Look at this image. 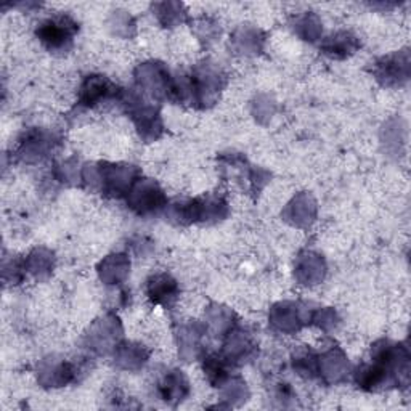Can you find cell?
<instances>
[{"label":"cell","mask_w":411,"mask_h":411,"mask_svg":"<svg viewBox=\"0 0 411 411\" xmlns=\"http://www.w3.org/2000/svg\"><path fill=\"white\" fill-rule=\"evenodd\" d=\"M77 24L69 17H55L45 20L37 29L42 44L50 52H66L73 45Z\"/></svg>","instance_id":"1"},{"label":"cell","mask_w":411,"mask_h":411,"mask_svg":"<svg viewBox=\"0 0 411 411\" xmlns=\"http://www.w3.org/2000/svg\"><path fill=\"white\" fill-rule=\"evenodd\" d=\"M113 90V87L108 79L100 77V76H92L85 81L84 87H82V95H81V103L85 106H95L100 101H103L106 98H110V95Z\"/></svg>","instance_id":"2"},{"label":"cell","mask_w":411,"mask_h":411,"mask_svg":"<svg viewBox=\"0 0 411 411\" xmlns=\"http://www.w3.org/2000/svg\"><path fill=\"white\" fill-rule=\"evenodd\" d=\"M188 382L181 375V371H174L172 375H169L164 379L161 391H163V398L165 402H170V400H181V397L188 391Z\"/></svg>","instance_id":"4"},{"label":"cell","mask_w":411,"mask_h":411,"mask_svg":"<svg viewBox=\"0 0 411 411\" xmlns=\"http://www.w3.org/2000/svg\"><path fill=\"white\" fill-rule=\"evenodd\" d=\"M148 294L154 302H167L175 297V281L165 275L154 276L148 285Z\"/></svg>","instance_id":"3"},{"label":"cell","mask_w":411,"mask_h":411,"mask_svg":"<svg viewBox=\"0 0 411 411\" xmlns=\"http://www.w3.org/2000/svg\"><path fill=\"white\" fill-rule=\"evenodd\" d=\"M352 44H354V39L349 34H341L331 37L328 45L324 47V52L329 53L331 57H339V52L349 53V50H352Z\"/></svg>","instance_id":"5"}]
</instances>
